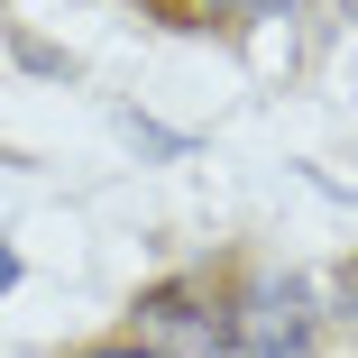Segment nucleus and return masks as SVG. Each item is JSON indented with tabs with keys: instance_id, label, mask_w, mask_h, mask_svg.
<instances>
[{
	"instance_id": "3",
	"label": "nucleus",
	"mask_w": 358,
	"mask_h": 358,
	"mask_svg": "<svg viewBox=\"0 0 358 358\" xmlns=\"http://www.w3.org/2000/svg\"><path fill=\"white\" fill-rule=\"evenodd\" d=\"M211 10H230V19H266V10H294V0H211Z\"/></svg>"
},
{
	"instance_id": "1",
	"label": "nucleus",
	"mask_w": 358,
	"mask_h": 358,
	"mask_svg": "<svg viewBox=\"0 0 358 358\" xmlns=\"http://www.w3.org/2000/svg\"><path fill=\"white\" fill-rule=\"evenodd\" d=\"M322 331V294H313V275H257L248 294L230 303V340L248 358H303Z\"/></svg>"
},
{
	"instance_id": "5",
	"label": "nucleus",
	"mask_w": 358,
	"mask_h": 358,
	"mask_svg": "<svg viewBox=\"0 0 358 358\" xmlns=\"http://www.w3.org/2000/svg\"><path fill=\"white\" fill-rule=\"evenodd\" d=\"M92 358H157V349H92Z\"/></svg>"
},
{
	"instance_id": "7",
	"label": "nucleus",
	"mask_w": 358,
	"mask_h": 358,
	"mask_svg": "<svg viewBox=\"0 0 358 358\" xmlns=\"http://www.w3.org/2000/svg\"><path fill=\"white\" fill-rule=\"evenodd\" d=\"M349 19H358V0H349Z\"/></svg>"
},
{
	"instance_id": "6",
	"label": "nucleus",
	"mask_w": 358,
	"mask_h": 358,
	"mask_svg": "<svg viewBox=\"0 0 358 358\" xmlns=\"http://www.w3.org/2000/svg\"><path fill=\"white\" fill-rule=\"evenodd\" d=\"M10 275H19V257H10V248H0V285H10Z\"/></svg>"
},
{
	"instance_id": "2",
	"label": "nucleus",
	"mask_w": 358,
	"mask_h": 358,
	"mask_svg": "<svg viewBox=\"0 0 358 358\" xmlns=\"http://www.w3.org/2000/svg\"><path fill=\"white\" fill-rule=\"evenodd\" d=\"M138 322H148V340H166L157 358H175V349H230V313H211L193 285H157V294L138 303Z\"/></svg>"
},
{
	"instance_id": "4",
	"label": "nucleus",
	"mask_w": 358,
	"mask_h": 358,
	"mask_svg": "<svg viewBox=\"0 0 358 358\" xmlns=\"http://www.w3.org/2000/svg\"><path fill=\"white\" fill-rule=\"evenodd\" d=\"M340 313H349V322H358V257H349V266H340Z\"/></svg>"
}]
</instances>
